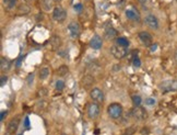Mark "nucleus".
Returning <instances> with one entry per match:
<instances>
[{
  "label": "nucleus",
  "mask_w": 177,
  "mask_h": 135,
  "mask_svg": "<svg viewBox=\"0 0 177 135\" xmlns=\"http://www.w3.org/2000/svg\"><path fill=\"white\" fill-rule=\"evenodd\" d=\"M107 112L112 119H119L123 116V107L119 103H112L108 107Z\"/></svg>",
  "instance_id": "nucleus-1"
},
{
  "label": "nucleus",
  "mask_w": 177,
  "mask_h": 135,
  "mask_svg": "<svg viewBox=\"0 0 177 135\" xmlns=\"http://www.w3.org/2000/svg\"><path fill=\"white\" fill-rule=\"evenodd\" d=\"M110 53L112 55L117 59H121L127 55V47H124V46H120L118 44L116 45H113L112 48H110Z\"/></svg>",
  "instance_id": "nucleus-2"
},
{
  "label": "nucleus",
  "mask_w": 177,
  "mask_h": 135,
  "mask_svg": "<svg viewBox=\"0 0 177 135\" xmlns=\"http://www.w3.org/2000/svg\"><path fill=\"white\" fill-rule=\"evenodd\" d=\"M131 116H134V119H137V120L142 121V120H144V119H147L148 114H147V111H145L144 108L140 107V105H136L134 108H132Z\"/></svg>",
  "instance_id": "nucleus-3"
},
{
  "label": "nucleus",
  "mask_w": 177,
  "mask_h": 135,
  "mask_svg": "<svg viewBox=\"0 0 177 135\" xmlns=\"http://www.w3.org/2000/svg\"><path fill=\"white\" fill-rule=\"evenodd\" d=\"M53 18L57 22L65 21L66 18H67V11L63 7H56V8H54V11H53Z\"/></svg>",
  "instance_id": "nucleus-4"
},
{
  "label": "nucleus",
  "mask_w": 177,
  "mask_h": 135,
  "mask_svg": "<svg viewBox=\"0 0 177 135\" xmlns=\"http://www.w3.org/2000/svg\"><path fill=\"white\" fill-rule=\"evenodd\" d=\"M68 32H69L70 36L72 39H77L80 34V25H79L78 22L72 21L68 24Z\"/></svg>",
  "instance_id": "nucleus-5"
},
{
  "label": "nucleus",
  "mask_w": 177,
  "mask_h": 135,
  "mask_svg": "<svg viewBox=\"0 0 177 135\" xmlns=\"http://www.w3.org/2000/svg\"><path fill=\"white\" fill-rule=\"evenodd\" d=\"M90 96L92 100H94L95 102H103L104 101V92L99 88H94V89L91 90Z\"/></svg>",
  "instance_id": "nucleus-6"
},
{
  "label": "nucleus",
  "mask_w": 177,
  "mask_h": 135,
  "mask_svg": "<svg viewBox=\"0 0 177 135\" xmlns=\"http://www.w3.org/2000/svg\"><path fill=\"white\" fill-rule=\"evenodd\" d=\"M88 114L91 119H96L99 116V107L97 103H91L88 108Z\"/></svg>",
  "instance_id": "nucleus-7"
},
{
  "label": "nucleus",
  "mask_w": 177,
  "mask_h": 135,
  "mask_svg": "<svg viewBox=\"0 0 177 135\" xmlns=\"http://www.w3.org/2000/svg\"><path fill=\"white\" fill-rule=\"evenodd\" d=\"M145 23L148 24V26H150L153 30H158L159 29V21L155 15L153 14H149L145 17Z\"/></svg>",
  "instance_id": "nucleus-8"
},
{
  "label": "nucleus",
  "mask_w": 177,
  "mask_h": 135,
  "mask_svg": "<svg viewBox=\"0 0 177 135\" xmlns=\"http://www.w3.org/2000/svg\"><path fill=\"white\" fill-rule=\"evenodd\" d=\"M139 39L145 46H150L152 44V35L149 32H145V31L140 32L139 33Z\"/></svg>",
  "instance_id": "nucleus-9"
},
{
  "label": "nucleus",
  "mask_w": 177,
  "mask_h": 135,
  "mask_svg": "<svg viewBox=\"0 0 177 135\" xmlns=\"http://www.w3.org/2000/svg\"><path fill=\"white\" fill-rule=\"evenodd\" d=\"M126 17L129 20H132V21H140V13L134 8L127 9L126 10Z\"/></svg>",
  "instance_id": "nucleus-10"
},
{
  "label": "nucleus",
  "mask_w": 177,
  "mask_h": 135,
  "mask_svg": "<svg viewBox=\"0 0 177 135\" xmlns=\"http://www.w3.org/2000/svg\"><path fill=\"white\" fill-rule=\"evenodd\" d=\"M19 123H20V119L19 118H13L10 120V122L8 123V127H7V131L8 133H14L15 131L19 127Z\"/></svg>",
  "instance_id": "nucleus-11"
},
{
  "label": "nucleus",
  "mask_w": 177,
  "mask_h": 135,
  "mask_svg": "<svg viewBox=\"0 0 177 135\" xmlns=\"http://www.w3.org/2000/svg\"><path fill=\"white\" fill-rule=\"evenodd\" d=\"M90 46L93 50H99L102 47V39L99 35H94L90 41Z\"/></svg>",
  "instance_id": "nucleus-12"
},
{
  "label": "nucleus",
  "mask_w": 177,
  "mask_h": 135,
  "mask_svg": "<svg viewBox=\"0 0 177 135\" xmlns=\"http://www.w3.org/2000/svg\"><path fill=\"white\" fill-rule=\"evenodd\" d=\"M49 44L53 50H58L61 45V39L59 36H57V35H53L49 40Z\"/></svg>",
  "instance_id": "nucleus-13"
},
{
  "label": "nucleus",
  "mask_w": 177,
  "mask_h": 135,
  "mask_svg": "<svg viewBox=\"0 0 177 135\" xmlns=\"http://www.w3.org/2000/svg\"><path fill=\"white\" fill-rule=\"evenodd\" d=\"M104 34L107 39H114V37L117 36V31L113 28L112 25H108L105 28V31H104Z\"/></svg>",
  "instance_id": "nucleus-14"
},
{
  "label": "nucleus",
  "mask_w": 177,
  "mask_h": 135,
  "mask_svg": "<svg viewBox=\"0 0 177 135\" xmlns=\"http://www.w3.org/2000/svg\"><path fill=\"white\" fill-rule=\"evenodd\" d=\"M94 81H95L94 76H93V75L88 74V75H85L84 78H83V80H82V85L84 86V87H87V88H88V87H91V86H93Z\"/></svg>",
  "instance_id": "nucleus-15"
},
{
  "label": "nucleus",
  "mask_w": 177,
  "mask_h": 135,
  "mask_svg": "<svg viewBox=\"0 0 177 135\" xmlns=\"http://www.w3.org/2000/svg\"><path fill=\"white\" fill-rule=\"evenodd\" d=\"M11 66V63L9 59L4 58V57H1V62H0V68H1L2 72H6V70H9Z\"/></svg>",
  "instance_id": "nucleus-16"
},
{
  "label": "nucleus",
  "mask_w": 177,
  "mask_h": 135,
  "mask_svg": "<svg viewBox=\"0 0 177 135\" xmlns=\"http://www.w3.org/2000/svg\"><path fill=\"white\" fill-rule=\"evenodd\" d=\"M53 2L54 0H42V6L45 11H48L53 8Z\"/></svg>",
  "instance_id": "nucleus-17"
},
{
  "label": "nucleus",
  "mask_w": 177,
  "mask_h": 135,
  "mask_svg": "<svg viewBox=\"0 0 177 135\" xmlns=\"http://www.w3.org/2000/svg\"><path fill=\"white\" fill-rule=\"evenodd\" d=\"M116 44H118V45L120 46H124V47H128V46H129V42H128V40L125 39V37H118V39H116Z\"/></svg>",
  "instance_id": "nucleus-18"
},
{
  "label": "nucleus",
  "mask_w": 177,
  "mask_h": 135,
  "mask_svg": "<svg viewBox=\"0 0 177 135\" xmlns=\"http://www.w3.org/2000/svg\"><path fill=\"white\" fill-rule=\"evenodd\" d=\"M30 12V8H28V6H26V4H21V6L19 7V9H18V13L19 14H26V13Z\"/></svg>",
  "instance_id": "nucleus-19"
},
{
  "label": "nucleus",
  "mask_w": 177,
  "mask_h": 135,
  "mask_svg": "<svg viewBox=\"0 0 177 135\" xmlns=\"http://www.w3.org/2000/svg\"><path fill=\"white\" fill-rule=\"evenodd\" d=\"M68 70H69V68L67 67L66 65H63L60 66V67L58 68V70H57V74L59 75V76H66V75L68 74Z\"/></svg>",
  "instance_id": "nucleus-20"
},
{
  "label": "nucleus",
  "mask_w": 177,
  "mask_h": 135,
  "mask_svg": "<svg viewBox=\"0 0 177 135\" xmlns=\"http://www.w3.org/2000/svg\"><path fill=\"white\" fill-rule=\"evenodd\" d=\"M48 75H49V68L44 67V68H42L41 72H39V78H41V79H46L48 77Z\"/></svg>",
  "instance_id": "nucleus-21"
},
{
  "label": "nucleus",
  "mask_w": 177,
  "mask_h": 135,
  "mask_svg": "<svg viewBox=\"0 0 177 135\" xmlns=\"http://www.w3.org/2000/svg\"><path fill=\"white\" fill-rule=\"evenodd\" d=\"M3 4L6 8L12 9L14 8V6L17 4V0H3Z\"/></svg>",
  "instance_id": "nucleus-22"
},
{
  "label": "nucleus",
  "mask_w": 177,
  "mask_h": 135,
  "mask_svg": "<svg viewBox=\"0 0 177 135\" xmlns=\"http://www.w3.org/2000/svg\"><path fill=\"white\" fill-rule=\"evenodd\" d=\"M132 102L134 105H141V97L140 96H132Z\"/></svg>",
  "instance_id": "nucleus-23"
},
{
  "label": "nucleus",
  "mask_w": 177,
  "mask_h": 135,
  "mask_svg": "<svg viewBox=\"0 0 177 135\" xmlns=\"http://www.w3.org/2000/svg\"><path fill=\"white\" fill-rule=\"evenodd\" d=\"M65 88V83H63V80H58L56 83V89L58 90V91H61V90Z\"/></svg>",
  "instance_id": "nucleus-24"
},
{
  "label": "nucleus",
  "mask_w": 177,
  "mask_h": 135,
  "mask_svg": "<svg viewBox=\"0 0 177 135\" xmlns=\"http://www.w3.org/2000/svg\"><path fill=\"white\" fill-rule=\"evenodd\" d=\"M132 64H134V67H140L141 62H140V59H139L138 56H136V57H134V58H132Z\"/></svg>",
  "instance_id": "nucleus-25"
},
{
  "label": "nucleus",
  "mask_w": 177,
  "mask_h": 135,
  "mask_svg": "<svg viewBox=\"0 0 177 135\" xmlns=\"http://www.w3.org/2000/svg\"><path fill=\"white\" fill-rule=\"evenodd\" d=\"M145 103H147L148 105H155V100H154L153 98H147L145 99Z\"/></svg>",
  "instance_id": "nucleus-26"
},
{
  "label": "nucleus",
  "mask_w": 177,
  "mask_h": 135,
  "mask_svg": "<svg viewBox=\"0 0 177 135\" xmlns=\"http://www.w3.org/2000/svg\"><path fill=\"white\" fill-rule=\"evenodd\" d=\"M7 81H8V77H7V76H1V79H0V86H1V87H3V86L7 84Z\"/></svg>",
  "instance_id": "nucleus-27"
},
{
  "label": "nucleus",
  "mask_w": 177,
  "mask_h": 135,
  "mask_svg": "<svg viewBox=\"0 0 177 135\" xmlns=\"http://www.w3.org/2000/svg\"><path fill=\"white\" fill-rule=\"evenodd\" d=\"M74 11H76V12H81V11H82V4L81 3H77V4H74Z\"/></svg>",
  "instance_id": "nucleus-28"
},
{
  "label": "nucleus",
  "mask_w": 177,
  "mask_h": 135,
  "mask_svg": "<svg viewBox=\"0 0 177 135\" xmlns=\"http://www.w3.org/2000/svg\"><path fill=\"white\" fill-rule=\"evenodd\" d=\"M24 125H25L26 127H30V120H28V118L26 116L25 118V120H24Z\"/></svg>",
  "instance_id": "nucleus-29"
},
{
  "label": "nucleus",
  "mask_w": 177,
  "mask_h": 135,
  "mask_svg": "<svg viewBox=\"0 0 177 135\" xmlns=\"http://www.w3.org/2000/svg\"><path fill=\"white\" fill-rule=\"evenodd\" d=\"M132 131H134V127H131V129L127 130V133H126V135H131V134H134V132H132Z\"/></svg>",
  "instance_id": "nucleus-30"
},
{
  "label": "nucleus",
  "mask_w": 177,
  "mask_h": 135,
  "mask_svg": "<svg viewBox=\"0 0 177 135\" xmlns=\"http://www.w3.org/2000/svg\"><path fill=\"white\" fill-rule=\"evenodd\" d=\"M4 116H7V111H2V112H1V116H0V120L3 121Z\"/></svg>",
  "instance_id": "nucleus-31"
},
{
  "label": "nucleus",
  "mask_w": 177,
  "mask_h": 135,
  "mask_svg": "<svg viewBox=\"0 0 177 135\" xmlns=\"http://www.w3.org/2000/svg\"><path fill=\"white\" fill-rule=\"evenodd\" d=\"M156 48H158V44L154 43L153 45H151V51H152V52H154V51H155Z\"/></svg>",
  "instance_id": "nucleus-32"
},
{
  "label": "nucleus",
  "mask_w": 177,
  "mask_h": 135,
  "mask_svg": "<svg viewBox=\"0 0 177 135\" xmlns=\"http://www.w3.org/2000/svg\"><path fill=\"white\" fill-rule=\"evenodd\" d=\"M33 77H34V75H33V74H31L30 76H28V84H31V81L33 83Z\"/></svg>",
  "instance_id": "nucleus-33"
},
{
  "label": "nucleus",
  "mask_w": 177,
  "mask_h": 135,
  "mask_svg": "<svg viewBox=\"0 0 177 135\" xmlns=\"http://www.w3.org/2000/svg\"><path fill=\"white\" fill-rule=\"evenodd\" d=\"M21 61H22V56L20 57L19 59H18V63H17V66H18V67H19V66L21 65Z\"/></svg>",
  "instance_id": "nucleus-34"
},
{
  "label": "nucleus",
  "mask_w": 177,
  "mask_h": 135,
  "mask_svg": "<svg viewBox=\"0 0 177 135\" xmlns=\"http://www.w3.org/2000/svg\"><path fill=\"white\" fill-rule=\"evenodd\" d=\"M148 0H139V2H141V3H144V2H147Z\"/></svg>",
  "instance_id": "nucleus-35"
},
{
  "label": "nucleus",
  "mask_w": 177,
  "mask_h": 135,
  "mask_svg": "<svg viewBox=\"0 0 177 135\" xmlns=\"http://www.w3.org/2000/svg\"><path fill=\"white\" fill-rule=\"evenodd\" d=\"M174 57H175V61H176V63H177V51L175 52V55H174Z\"/></svg>",
  "instance_id": "nucleus-36"
},
{
  "label": "nucleus",
  "mask_w": 177,
  "mask_h": 135,
  "mask_svg": "<svg viewBox=\"0 0 177 135\" xmlns=\"http://www.w3.org/2000/svg\"><path fill=\"white\" fill-rule=\"evenodd\" d=\"M54 1H57V2H59V1H61V0H54Z\"/></svg>",
  "instance_id": "nucleus-37"
},
{
  "label": "nucleus",
  "mask_w": 177,
  "mask_h": 135,
  "mask_svg": "<svg viewBox=\"0 0 177 135\" xmlns=\"http://www.w3.org/2000/svg\"><path fill=\"white\" fill-rule=\"evenodd\" d=\"M20 135H22V134H20Z\"/></svg>",
  "instance_id": "nucleus-38"
},
{
  "label": "nucleus",
  "mask_w": 177,
  "mask_h": 135,
  "mask_svg": "<svg viewBox=\"0 0 177 135\" xmlns=\"http://www.w3.org/2000/svg\"><path fill=\"white\" fill-rule=\"evenodd\" d=\"M176 1H177V0H176Z\"/></svg>",
  "instance_id": "nucleus-39"
}]
</instances>
